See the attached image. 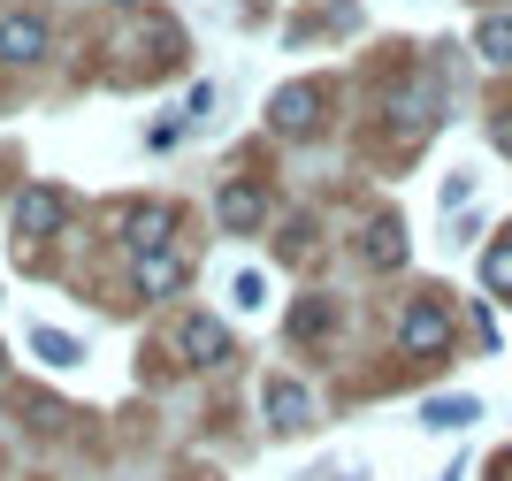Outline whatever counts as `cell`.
I'll return each instance as SVG.
<instances>
[{"label":"cell","instance_id":"15","mask_svg":"<svg viewBox=\"0 0 512 481\" xmlns=\"http://www.w3.org/2000/svg\"><path fill=\"white\" fill-rule=\"evenodd\" d=\"M321 329H329V306H321V298H306L299 314H291V336H306V344H314Z\"/></svg>","mask_w":512,"mask_h":481},{"label":"cell","instance_id":"6","mask_svg":"<svg viewBox=\"0 0 512 481\" xmlns=\"http://www.w3.org/2000/svg\"><path fill=\"white\" fill-rule=\"evenodd\" d=\"M260 413L276 420V428H306V413H314V398H306L291 375H276L268 390H260Z\"/></svg>","mask_w":512,"mask_h":481},{"label":"cell","instance_id":"4","mask_svg":"<svg viewBox=\"0 0 512 481\" xmlns=\"http://www.w3.org/2000/svg\"><path fill=\"white\" fill-rule=\"evenodd\" d=\"M176 344H184V359H192V367H214V359H230V329H222V321H207V314L184 321V329H176Z\"/></svg>","mask_w":512,"mask_h":481},{"label":"cell","instance_id":"8","mask_svg":"<svg viewBox=\"0 0 512 481\" xmlns=\"http://www.w3.org/2000/svg\"><path fill=\"white\" fill-rule=\"evenodd\" d=\"M176 283H184V260H176L169 245H161V252H138V291H146V298H169Z\"/></svg>","mask_w":512,"mask_h":481},{"label":"cell","instance_id":"2","mask_svg":"<svg viewBox=\"0 0 512 481\" xmlns=\"http://www.w3.org/2000/svg\"><path fill=\"white\" fill-rule=\"evenodd\" d=\"M69 222V199L54 184H31V191H16V237H54Z\"/></svg>","mask_w":512,"mask_h":481},{"label":"cell","instance_id":"11","mask_svg":"<svg viewBox=\"0 0 512 481\" xmlns=\"http://www.w3.org/2000/svg\"><path fill=\"white\" fill-rule=\"evenodd\" d=\"M360 252H367V268H398V260H406V230H398V222H375Z\"/></svg>","mask_w":512,"mask_h":481},{"label":"cell","instance_id":"7","mask_svg":"<svg viewBox=\"0 0 512 481\" xmlns=\"http://www.w3.org/2000/svg\"><path fill=\"white\" fill-rule=\"evenodd\" d=\"M214 214H222L230 230H253L260 214H268V191H260V184H222V199H214Z\"/></svg>","mask_w":512,"mask_h":481},{"label":"cell","instance_id":"9","mask_svg":"<svg viewBox=\"0 0 512 481\" xmlns=\"http://www.w3.org/2000/svg\"><path fill=\"white\" fill-rule=\"evenodd\" d=\"M169 230H176V207H161V199L130 214V245H138V252H161V245H169Z\"/></svg>","mask_w":512,"mask_h":481},{"label":"cell","instance_id":"10","mask_svg":"<svg viewBox=\"0 0 512 481\" xmlns=\"http://www.w3.org/2000/svg\"><path fill=\"white\" fill-rule=\"evenodd\" d=\"M482 413L474 398H428L421 405V428H436V436H451V428H467V420Z\"/></svg>","mask_w":512,"mask_h":481},{"label":"cell","instance_id":"13","mask_svg":"<svg viewBox=\"0 0 512 481\" xmlns=\"http://www.w3.org/2000/svg\"><path fill=\"white\" fill-rule=\"evenodd\" d=\"M482 283H490L497 298H512V237H497V245L482 252Z\"/></svg>","mask_w":512,"mask_h":481},{"label":"cell","instance_id":"14","mask_svg":"<svg viewBox=\"0 0 512 481\" xmlns=\"http://www.w3.org/2000/svg\"><path fill=\"white\" fill-rule=\"evenodd\" d=\"M474 46H482L490 62H512V16H490L482 31H474Z\"/></svg>","mask_w":512,"mask_h":481},{"label":"cell","instance_id":"1","mask_svg":"<svg viewBox=\"0 0 512 481\" xmlns=\"http://www.w3.org/2000/svg\"><path fill=\"white\" fill-rule=\"evenodd\" d=\"M398 344H406L413 359H436L451 344V314L436 306V298H421V306H406V321H398Z\"/></svg>","mask_w":512,"mask_h":481},{"label":"cell","instance_id":"12","mask_svg":"<svg viewBox=\"0 0 512 481\" xmlns=\"http://www.w3.org/2000/svg\"><path fill=\"white\" fill-rule=\"evenodd\" d=\"M31 352H39L46 367H85V344H69L62 329H31Z\"/></svg>","mask_w":512,"mask_h":481},{"label":"cell","instance_id":"5","mask_svg":"<svg viewBox=\"0 0 512 481\" xmlns=\"http://www.w3.org/2000/svg\"><path fill=\"white\" fill-rule=\"evenodd\" d=\"M314 107H321V92H314V84H283L276 100H268V123L299 138V130H314Z\"/></svg>","mask_w":512,"mask_h":481},{"label":"cell","instance_id":"17","mask_svg":"<svg viewBox=\"0 0 512 481\" xmlns=\"http://www.w3.org/2000/svg\"><path fill=\"white\" fill-rule=\"evenodd\" d=\"M497 146H505V153H512V115H497Z\"/></svg>","mask_w":512,"mask_h":481},{"label":"cell","instance_id":"16","mask_svg":"<svg viewBox=\"0 0 512 481\" xmlns=\"http://www.w3.org/2000/svg\"><path fill=\"white\" fill-rule=\"evenodd\" d=\"M230 291H237V306H268V283H260V275H253V268H245V275H237V283H230Z\"/></svg>","mask_w":512,"mask_h":481},{"label":"cell","instance_id":"3","mask_svg":"<svg viewBox=\"0 0 512 481\" xmlns=\"http://www.w3.org/2000/svg\"><path fill=\"white\" fill-rule=\"evenodd\" d=\"M46 54V16L16 8V16H0V62H39Z\"/></svg>","mask_w":512,"mask_h":481}]
</instances>
